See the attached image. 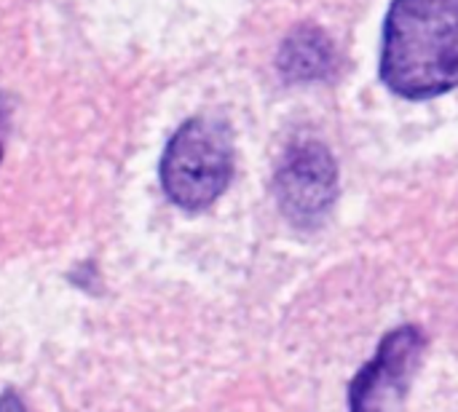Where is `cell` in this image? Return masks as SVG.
<instances>
[{
  "mask_svg": "<svg viewBox=\"0 0 458 412\" xmlns=\"http://www.w3.org/2000/svg\"><path fill=\"white\" fill-rule=\"evenodd\" d=\"M381 80L413 102L458 88V0H392Z\"/></svg>",
  "mask_w": 458,
  "mask_h": 412,
  "instance_id": "cell-1",
  "label": "cell"
},
{
  "mask_svg": "<svg viewBox=\"0 0 458 412\" xmlns=\"http://www.w3.org/2000/svg\"><path fill=\"white\" fill-rule=\"evenodd\" d=\"M161 185L166 198L199 212L212 206L233 177V134L220 118L185 121L161 156Z\"/></svg>",
  "mask_w": 458,
  "mask_h": 412,
  "instance_id": "cell-2",
  "label": "cell"
},
{
  "mask_svg": "<svg viewBox=\"0 0 458 412\" xmlns=\"http://www.w3.org/2000/svg\"><path fill=\"white\" fill-rule=\"evenodd\" d=\"M274 196L290 225L319 228L338 198V164L330 147L311 137L293 139L276 169Z\"/></svg>",
  "mask_w": 458,
  "mask_h": 412,
  "instance_id": "cell-3",
  "label": "cell"
},
{
  "mask_svg": "<svg viewBox=\"0 0 458 412\" xmlns=\"http://www.w3.org/2000/svg\"><path fill=\"white\" fill-rule=\"evenodd\" d=\"M424 349L427 335L416 324L386 332L373 359L349 383V412H394L419 370Z\"/></svg>",
  "mask_w": 458,
  "mask_h": 412,
  "instance_id": "cell-4",
  "label": "cell"
},
{
  "mask_svg": "<svg viewBox=\"0 0 458 412\" xmlns=\"http://www.w3.org/2000/svg\"><path fill=\"white\" fill-rule=\"evenodd\" d=\"M276 67L287 83L327 80L338 70V51L325 29L314 24H298L282 40Z\"/></svg>",
  "mask_w": 458,
  "mask_h": 412,
  "instance_id": "cell-5",
  "label": "cell"
},
{
  "mask_svg": "<svg viewBox=\"0 0 458 412\" xmlns=\"http://www.w3.org/2000/svg\"><path fill=\"white\" fill-rule=\"evenodd\" d=\"M0 412H27V408H24V399L13 389H8L0 394Z\"/></svg>",
  "mask_w": 458,
  "mask_h": 412,
  "instance_id": "cell-6",
  "label": "cell"
}]
</instances>
